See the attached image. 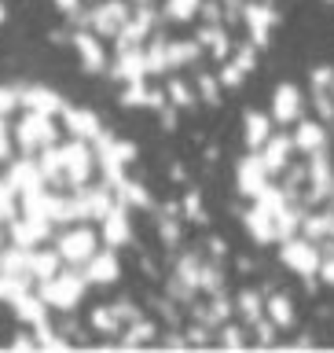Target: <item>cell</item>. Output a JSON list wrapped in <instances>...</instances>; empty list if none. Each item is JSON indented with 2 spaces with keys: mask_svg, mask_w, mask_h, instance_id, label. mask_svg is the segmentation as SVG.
I'll use <instances>...</instances> for the list:
<instances>
[{
  "mask_svg": "<svg viewBox=\"0 0 334 353\" xmlns=\"http://www.w3.org/2000/svg\"><path fill=\"white\" fill-rule=\"evenodd\" d=\"M202 261H206V254H198V250H180V258H176V280H180L191 294H198V276H202Z\"/></svg>",
  "mask_w": 334,
  "mask_h": 353,
  "instance_id": "cell-18",
  "label": "cell"
},
{
  "mask_svg": "<svg viewBox=\"0 0 334 353\" xmlns=\"http://www.w3.org/2000/svg\"><path fill=\"white\" fill-rule=\"evenodd\" d=\"M180 214H158V239L162 247H180Z\"/></svg>",
  "mask_w": 334,
  "mask_h": 353,
  "instance_id": "cell-25",
  "label": "cell"
},
{
  "mask_svg": "<svg viewBox=\"0 0 334 353\" xmlns=\"http://www.w3.org/2000/svg\"><path fill=\"white\" fill-rule=\"evenodd\" d=\"M242 228H247V236L258 243V247H269V243H275V217H272L264 206H258V203H253L247 214H242Z\"/></svg>",
  "mask_w": 334,
  "mask_h": 353,
  "instance_id": "cell-12",
  "label": "cell"
},
{
  "mask_svg": "<svg viewBox=\"0 0 334 353\" xmlns=\"http://www.w3.org/2000/svg\"><path fill=\"white\" fill-rule=\"evenodd\" d=\"M169 176H173L176 184H184V181H187V173H184V165H180V162H173V165H169Z\"/></svg>",
  "mask_w": 334,
  "mask_h": 353,
  "instance_id": "cell-34",
  "label": "cell"
},
{
  "mask_svg": "<svg viewBox=\"0 0 334 353\" xmlns=\"http://www.w3.org/2000/svg\"><path fill=\"white\" fill-rule=\"evenodd\" d=\"M228 59L236 63L242 74H253V70H258V48H253L250 41H239V44H231V55H228Z\"/></svg>",
  "mask_w": 334,
  "mask_h": 353,
  "instance_id": "cell-26",
  "label": "cell"
},
{
  "mask_svg": "<svg viewBox=\"0 0 334 353\" xmlns=\"http://www.w3.org/2000/svg\"><path fill=\"white\" fill-rule=\"evenodd\" d=\"M239 22L247 26L250 33V44L258 52H264L272 44V30L280 26V11H275L272 0H242V11H239Z\"/></svg>",
  "mask_w": 334,
  "mask_h": 353,
  "instance_id": "cell-2",
  "label": "cell"
},
{
  "mask_svg": "<svg viewBox=\"0 0 334 353\" xmlns=\"http://www.w3.org/2000/svg\"><path fill=\"white\" fill-rule=\"evenodd\" d=\"M165 44H169V37H165L162 30H154L147 41H143V63H147V77H162L169 74V59H165Z\"/></svg>",
  "mask_w": 334,
  "mask_h": 353,
  "instance_id": "cell-15",
  "label": "cell"
},
{
  "mask_svg": "<svg viewBox=\"0 0 334 353\" xmlns=\"http://www.w3.org/2000/svg\"><path fill=\"white\" fill-rule=\"evenodd\" d=\"M8 22V0H0V26Z\"/></svg>",
  "mask_w": 334,
  "mask_h": 353,
  "instance_id": "cell-36",
  "label": "cell"
},
{
  "mask_svg": "<svg viewBox=\"0 0 334 353\" xmlns=\"http://www.w3.org/2000/svg\"><path fill=\"white\" fill-rule=\"evenodd\" d=\"M220 4H239V0H220Z\"/></svg>",
  "mask_w": 334,
  "mask_h": 353,
  "instance_id": "cell-38",
  "label": "cell"
},
{
  "mask_svg": "<svg viewBox=\"0 0 334 353\" xmlns=\"http://www.w3.org/2000/svg\"><path fill=\"white\" fill-rule=\"evenodd\" d=\"M220 159V151L213 148V143H209V148H206V162H217Z\"/></svg>",
  "mask_w": 334,
  "mask_h": 353,
  "instance_id": "cell-35",
  "label": "cell"
},
{
  "mask_svg": "<svg viewBox=\"0 0 334 353\" xmlns=\"http://www.w3.org/2000/svg\"><path fill=\"white\" fill-rule=\"evenodd\" d=\"M261 162H264V170H269V176H280L286 165H291L294 159V140H291V132H272L269 140L261 143Z\"/></svg>",
  "mask_w": 334,
  "mask_h": 353,
  "instance_id": "cell-10",
  "label": "cell"
},
{
  "mask_svg": "<svg viewBox=\"0 0 334 353\" xmlns=\"http://www.w3.org/2000/svg\"><path fill=\"white\" fill-rule=\"evenodd\" d=\"M99 243L110 250H121L132 243V210L125 203H114L99 221Z\"/></svg>",
  "mask_w": 334,
  "mask_h": 353,
  "instance_id": "cell-4",
  "label": "cell"
},
{
  "mask_svg": "<svg viewBox=\"0 0 334 353\" xmlns=\"http://www.w3.org/2000/svg\"><path fill=\"white\" fill-rule=\"evenodd\" d=\"M269 181H272V176H269V170H264L261 154H258V151H247V154H242L239 165H236V188H239V195H242V199H253Z\"/></svg>",
  "mask_w": 334,
  "mask_h": 353,
  "instance_id": "cell-7",
  "label": "cell"
},
{
  "mask_svg": "<svg viewBox=\"0 0 334 353\" xmlns=\"http://www.w3.org/2000/svg\"><path fill=\"white\" fill-rule=\"evenodd\" d=\"M291 140H294V151H302L305 159L309 154H316V151H324L327 143H331V129L324 125L320 118H298L294 121V132H291Z\"/></svg>",
  "mask_w": 334,
  "mask_h": 353,
  "instance_id": "cell-8",
  "label": "cell"
},
{
  "mask_svg": "<svg viewBox=\"0 0 334 353\" xmlns=\"http://www.w3.org/2000/svg\"><path fill=\"white\" fill-rule=\"evenodd\" d=\"M114 199L118 203H125L129 210H154V195L147 192V184L136 181V176H121V181L114 184Z\"/></svg>",
  "mask_w": 334,
  "mask_h": 353,
  "instance_id": "cell-14",
  "label": "cell"
},
{
  "mask_svg": "<svg viewBox=\"0 0 334 353\" xmlns=\"http://www.w3.org/2000/svg\"><path fill=\"white\" fill-rule=\"evenodd\" d=\"M110 309H114V316L121 320V324H132V320H140V316H147L136 302H129V298H118V302H110Z\"/></svg>",
  "mask_w": 334,
  "mask_h": 353,
  "instance_id": "cell-28",
  "label": "cell"
},
{
  "mask_svg": "<svg viewBox=\"0 0 334 353\" xmlns=\"http://www.w3.org/2000/svg\"><path fill=\"white\" fill-rule=\"evenodd\" d=\"M272 114H264V110H253L247 107L242 110V143H247V151H261V143L272 137Z\"/></svg>",
  "mask_w": 334,
  "mask_h": 353,
  "instance_id": "cell-11",
  "label": "cell"
},
{
  "mask_svg": "<svg viewBox=\"0 0 334 353\" xmlns=\"http://www.w3.org/2000/svg\"><path fill=\"white\" fill-rule=\"evenodd\" d=\"M81 276H85L88 287H110V283H118L121 280V258H118V250L99 247L92 254V261L81 269Z\"/></svg>",
  "mask_w": 334,
  "mask_h": 353,
  "instance_id": "cell-6",
  "label": "cell"
},
{
  "mask_svg": "<svg viewBox=\"0 0 334 353\" xmlns=\"http://www.w3.org/2000/svg\"><path fill=\"white\" fill-rule=\"evenodd\" d=\"M217 81H220V88H231V92H236V88H242V81H247V74H242L231 59H225V63H217Z\"/></svg>",
  "mask_w": 334,
  "mask_h": 353,
  "instance_id": "cell-27",
  "label": "cell"
},
{
  "mask_svg": "<svg viewBox=\"0 0 334 353\" xmlns=\"http://www.w3.org/2000/svg\"><path fill=\"white\" fill-rule=\"evenodd\" d=\"M225 254H228V239H220V236L206 239V258H225Z\"/></svg>",
  "mask_w": 334,
  "mask_h": 353,
  "instance_id": "cell-32",
  "label": "cell"
},
{
  "mask_svg": "<svg viewBox=\"0 0 334 353\" xmlns=\"http://www.w3.org/2000/svg\"><path fill=\"white\" fill-rule=\"evenodd\" d=\"M121 327H125V324L114 316V309H110V305H96L92 313H88V331L99 335V339H107V342H118Z\"/></svg>",
  "mask_w": 334,
  "mask_h": 353,
  "instance_id": "cell-17",
  "label": "cell"
},
{
  "mask_svg": "<svg viewBox=\"0 0 334 353\" xmlns=\"http://www.w3.org/2000/svg\"><path fill=\"white\" fill-rule=\"evenodd\" d=\"M132 8H143V4H158V0H129Z\"/></svg>",
  "mask_w": 334,
  "mask_h": 353,
  "instance_id": "cell-37",
  "label": "cell"
},
{
  "mask_svg": "<svg viewBox=\"0 0 334 353\" xmlns=\"http://www.w3.org/2000/svg\"><path fill=\"white\" fill-rule=\"evenodd\" d=\"M213 342L220 350H247L250 346V327L242 324H236V320H225V324H220L217 331H213Z\"/></svg>",
  "mask_w": 334,
  "mask_h": 353,
  "instance_id": "cell-22",
  "label": "cell"
},
{
  "mask_svg": "<svg viewBox=\"0 0 334 353\" xmlns=\"http://www.w3.org/2000/svg\"><path fill=\"white\" fill-rule=\"evenodd\" d=\"M195 41L202 44V52L209 55L213 63H225L228 55H231V33L225 22H198V30H195Z\"/></svg>",
  "mask_w": 334,
  "mask_h": 353,
  "instance_id": "cell-9",
  "label": "cell"
},
{
  "mask_svg": "<svg viewBox=\"0 0 334 353\" xmlns=\"http://www.w3.org/2000/svg\"><path fill=\"white\" fill-rule=\"evenodd\" d=\"M264 316H269L280 331H291V327L298 324L294 298L286 294V291H272V294H264Z\"/></svg>",
  "mask_w": 334,
  "mask_h": 353,
  "instance_id": "cell-13",
  "label": "cell"
},
{
  "mask_svg": "<svg viewBox=\"0 0 334 353\" xmlns=\"http://www.w3.org/2000/svg\"><path fill=\"white\" fill-rule=\"evenodd\" d=\"M309 88H327V92H334V66H313L309 70Z\"/></svg>",
  "mask_w": 334,
  "mask_h": 353,
  "instance_id": "cell-29",
  "label": "cell"
},
{
  "mask_svg": "<svg viewBox=\"0 0 334 353\" xmlns=\"http://www.w3.org/2000/svg\"><path fill=\"white\" fill-rule=\"evenodd\" d=\"M158 125H162L165 132H176V125H180V110H176L173 103L158 107Z\"/></svg>",
  "mask_w": 334,
  "mask_h": 353,
  "instance_id": "cell-30",
  "label": "cell"
},
{
  "mask_svg": "<svg viewBox=\"0 0 334 353\" xmlns=\"http://www.w3.org/2000/svg\"><path fill=\"white\" fill-rule=\"evenodd\" d=\"M180 217L195 221V225H209V214H206V203H202V192H198V188H191V192L180 199Z\"/></svg>",
  "mask_w": 334,
  "mask_h": 353,
  "instance_id": "cell-24",
  "label": "cell"
},
{
  "mask_svg": "<svg viewBox=\"0 0 334 353\" xmlns=\"http://www.w3.org/2000/svg\"><path fill=\"white\" fill-rule=\"evenodd\" d=\"M327 4H334V0H327Z\"/></svg>",
  "mask_w": 334,
  "mask_h": 353,
  "instance_id": "cell-39",
  "label": "cell"
},
{
  "mask_svg": "<svg viewBox=\"0 0 334 353\" xmlns=\"http://www.w3.org/2000/svg\"><path fill=\"white\" fill-rule=\"evenodd\" d=\"M316 280L327 287V291H334V258H324L320 261V269H316Z\"/></svg>",
  "mask_w": 334,
  "mask_h": 353,
  "instance_id": "cell-31",
  "label": "cell"
},
{
  "mask_svg": "<svg viewBox=\"0 0 334 353\" xmlns=\"http://www.w3.org/2000/svg\"><path fill=\"white\" fill-rule=\"evenodd\" d=\"M162 92H165V103H173L176 110H187V107H195L198 103V96H195V85L191 81H184V77H165V85H162Z\"/></svg>",
  "mask_w": 334,
  "mask_h": 353,
  "instance_id": "cell-21",
  "label": "cell"
},
{
  "mask_svg": "<svg viewBox=\"0 0 334 353\" xmlns=\"http://www.w3.org/2000/svg\"><path fill=\"white\" fill-rule=\"evenodd\" d=\"M99 247H103V243H99V225H92V221H77V225L63 228L59 236H55V250H59L63 265L66 269H77V272L92 261V254Z\"/></svg>",
  "mask_w": 334,
  "mask_h": 353,
  "instance_id": "cell-1",
  "label": "cell"
},
{
  "mask_svg": "<svg viewBox=\"0 0 334 353\" xmlns=\"http://www.w3.org/2000/svg\"><path fill=\"white\" fill-rule=\"evenodd\" d=\"M280 261H283V269H291V272L302 276V280H309V276H316L324 254H320V247L313 239H305L302 232H298L291 239H280Z\"/></svg>",
  "mask_w": 334,
  "mask_h": 353,
  "instance_id": "cell-3",
  "label": "cell"
},
{
  "mask_svg": "<svg viewBox=\"0 0 334 353\" xmlns=\"http://www.w3.org/2000/svg\"><path fill=\"white\" fill-rule=\"evenodd\" d=\"M195 96H198V103H206V107H220V81H217V74L198 70L195 74Z\"/></svg>",
  "mask_w": 334,
  "mask_h": 353,
  "instance_id": "cell-23",
  "label": "cell"
},
{
  "mask_svg": "<svg viewBox=\"0 0 334 353\" xmlns=\"http://www.w3.org/2000/svg\"><path fill=\"white\" fill-rule=\"evenodd\" d=\"M231 302H236V316L242 320V324H253L258 316H264V294L258 291V287H242Z\"/></svg>",
  "mask_w": 334,
  "mask_h": 353,
  "instance_id": "cell-20",
  "label": "cell"
},
{
  "mask_svg": "<svg viewBox=\"0 0 334 353\" xmlns=\"http://www.w3.org/2000/svg\"><path fill=\"white\" fill-rule=\"evenodd\" d=\"M154 342H162L165 350H191V346H187V339H184V335H158Z\"/></svg>",
  "mask_w": 334,
  "mask_h": 353,
  "instance_id": "cell-33",
  "label": "cell"
},
{
  "mask_svg": "<svg viewBox=\"0 0 334 353\" xmlns=\"http://www.w3.org/2000/svg\"><path fill=\"white\" fill-rule=\"evenodd\" d=\"M198 55H206V52H202V44H198L195 37H184V41H169V44H165V59H169V70L195 66Z\"/></svg>",
  "mask_w": 334,
  "mask_h": 353,
  "instance_id": "cell-16",
  "label": "cell"
},
{
  "mask_svg": "<svg viewBox=\"0 0 334 353\" xmlns=\"http://www.w3.org/2000/svg\"><path fill=\"white\" fill-rule=\"evenodd\" d=\"M198 8H202V0H165V4H158V19L187 26V22H198Z\"/></svg>",
  "mask_w": 334,
  "mask_h": 353,
  "instance_id": "cell-19",
  "label": "cell"
},
{
  "mask_svg": "<svg viewBox=\"0 0 334 353\" xmlns=\"http://www.w3.org/2000/svg\"><path fill=\"white\" fill-rule=\"evenodd\" d=\"M269 114H272L275 125H294V121L305 114V92H302V85H294V81H280V85H275Z\"/></svg>",
  "mask_w": 334,
  "mask_h": 353,
  "instance_id": "cell-5",
  "label": "cell"
}]
</instances>
